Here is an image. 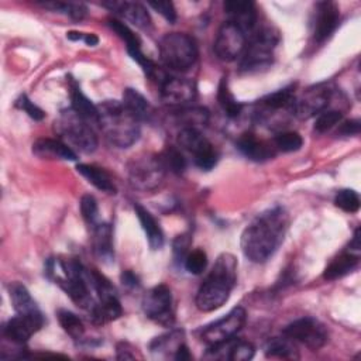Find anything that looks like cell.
<instances>
[{
    "mask_svg": "<svg viewBox=\"0 0 361 361\" xmlns=\"http://www.w3.org/2000/svg\"><path fill=\"white\" fill-rule=\"evenodd\" d=\"M288 223V213L281 206L258 214L241 234L240 245L243 254L255 264L268 261L282 244Z\"/></svg>",
    "mask_w": 361,
    "mask_h": 361,
    "instance_id": "1",
    "label": "cell"
},
{
    "mask_svg": "<svg viewBox=\"0 0 361 361\" xmlns=\"http://www.w3.org/2000/svg\"><path fill=\"white\" fill-rule=\"evenodd\" d=\"M237 281V259L230 252L217 257L212 271L196 293V307L202 312H212L223 306Z\"/></svg>",
    "mask_w": 361,
    "mask_h": 361,
    "instance_id": "2",
    "label": "cell"
},
{
    "mask_svg": "<svg viewBox=\"0 0 361 361\" xmlns=\"http://www.w3.org/2000/svg\"><path fill=\"white\" fill-rule=\"evenodd\" d=\"M104 138L114 147L127 148L140 137V121L121 102L106 100L97 104V123Z\"/></svg>",
    "mask_w": 361,
    "mask_h": 361,
    "instance_id": "3",
    "label": "cell"
},
{
    "mask_svg": "<svg viewBox=\"0 0 361 361\" xmlns=\"http://www.w3.org/2000/svg\"><path fill=\"white\" fill-rule=\"evenodd\" d=\"M278 42L279 32L274 27H262L258 30L248 45H245L240 61V72L255 73L268 69L274 62Z\"/></svg>",
    "mask_w": 361,
    "mask_h": 361,
    "instance_id": "4",
    "label": "cell"
},
{
    "mask_svg": "<svg viewBox=\"0 0 361 361\" xmlns=\"http://www.w3.org/2000/svg\"><path fill=\"white\" fill-rule=\"evenodd\" d=\"M162 63L178 72L192 68L197 59V45L193 37L186 32H168L158 44Z\"/></svg>",
    "mask_w": 361,
    "mask_h": 361,
    "instance_id": "5",
    "label": "cell"
},
{
    "mask_svg": "<svg viewBox=\"0 0 361 361\" xmlns=\"http://www.w3.org/2000/svg\"><path fill=\"white\" fill-rule=\"evenodd\" d=\"M56 134L76 149L85 154H90L97 147V137L90 127L89 121L78 114L72 107L61 111L55 120Z\"/></svg>",
    "mask_w": 361,
    "mask_h": 361,
    "instance_id": "6",
    "label": "cell"
},
{
    "mask_svg": "<svg viewBox=\"0 0 361 361\" xmlns=\"http://www.w3.org/2000/svg\"><path fill=\"white\" fill-rule=\"evenodd\" d=\"M128 183L140 192H152L158 189L165 178L166 169L158 155L145 154L134 157L128 165Z\"/></svg>",
    "mask_w": 361,
    "mask_h": 361,
    "instance_id": "7",
    "label": "cell"
},
{
    "mask_svg": "<svg viewBox=\"0 0 361 361\" xmlns=\"http://www.w3.org/2000/svg\"><path fill=\"white\" fill-rule=\"evenodd\" d=\"M145 316L161 326H172L175 322L173 299L168 285L159 283L147 290L141 300Z\"/></svg>",
    "mask_w": 361,
    "mask_h": 361,
    "instance_id": "8",
    "label": "cell"
},
{
    "mask_svg": "<svg viewBox=\"0 0 361 361\" xmlns=\"http://www.w3.org/2000/svg\"><path fill=\"white\" fill-rule=\"evenodd\" d=\"M282 334L303 344L312 351L320 350L329 340L326 326L314 317H300L293 320L283 329Z\"/></svg>",
    "mask_w": 361,
    "mask_h": 361,
    "instance_id": "9",
    "label": "cell"
},
{
    "mask_svg": "<svg viewBox=\"0 0 361 361\" xmlns=\"http://www.w3.org/2000/svg\"><path fill=\"white\" fill-rule=\"evenodd\" d=\"M295 94H296L295 87L293 85H290L259 99L255 104L257 106L255 116L258 121L264 124H269L271 127V124H275V118L278 117V114L281 117L286 114L293 116Z\"/></svg>",
    "mask_w": 361,
    "mask_h": 361,
    "instance_id": "10",
    "label": "cell"
},
{
    "mask_svg": "<svg viewBox=\"0 0 361 361\" xmlns=\"http://www.w3.org/2000/svg\"><path fill=\"white\" fill-rule=\"evenodd\" d=\"M333 89L327 83H317L303 89L295 94L293 116L300 120H307L324 111L330 103Z\"/></svg>",
    "mask_w": 361,
    "mask_h": 361,
    "instance_id": "11",
    "label": "cell"
},
{
    "mask_svg": "<svg viewBox=\"0 0 361 361\" xmlns=\"http://www.w3.org/2000/svg\"><path fill=\"white\" fill-rule=\"evenodd\" d=\"M178 144L193 155L195 165L200 169L210 171L217 164V151L199 130L182 128L178 134Z\"/></svg>",
    "mask_w": 361,
    "mask_h": 361,
    "instance_id": "12",
    "label": "cell"
},
{
    "mask_svg": "<svg viewBox=\"0 0 361 361\" xmlns=\"http://www.w3.org/2000/svg\"><path fill=\"white\" fill-rule=\"evenodd\" d=\"M245 317H247V313H245L244 307L237 306V307L231 309L224 317L206 326L202 330V333H200L202 341L210 347V345H216V344H220V343H224V341L233 338L234 334H237L241 330V327L244 326Z\"/></svg>",
    "mask_w": 361,
    "mask_h": 361,
    "instance_id": "13",
    "label": "cell"
},
{
    "mask_svg": "<svg viewBox=\"0 0 361 361\" xmlns=\"http://www.w3.org/2000/svg\"><path fill=\"white\" fill-rule=\"evenodd\" d=\"M245 45L247 34L243 30H240L235 24L224 21L217 31L213 49L219 59L228 62L240 56L244 52Z\"/></svg>",
    "mask_w": 361,
    "mask_h": 361,
    "instance_id": "14",
    "label": "cell"
},
{
    "mask_svg": "<svg viewBox=\"0 0 361 361\" xmlns=\"http://www.w3.org/2000/svg\"><path fill=\"white\" fill-rule=\"evenodd\" d=\"M159 87L162 102L172 107H185L197 96L196 83L186 78L166 76Z\"/></svg>",
    "mask_w": 361,
    "mask_h": 361,
    "instance_id": "15",
    "label": "cell"
},
{
    "mask_svg": "<svg viewBox=\"0 0 361 361\" xmlns=\"http://www.w3.org/2000/svg\"><path fill=\"white\" fill-rule=\"evenodd\" d=\"M8 295L13 309L18 316L30 319L38 327L44 326V314L38 307L37 302L32 299L28 289L20 282H11L8 285Z\"/></svg>",
    "mask_w": 361,
    "mask_h": 361,
    "instance_id": "16",
    "label": "cell"
},
{
    "mask_svg": "<svg viewBox=\"0 0 361 361\" xmlns=\"http://www.w3.org/2000/svg\"><path fill=\"white\" fill-rule=\"evenodd\" d=\"M340 10L333 1H320L316 4L313 20V38L322 44L330 38L338 25Z\"/></svg>",
    "mask_w": 361,
    "mask_h": 361,
    "instance_id": "17",
    "label": "cell"
},
{
    "mask_svg": "<svg viewBox=\"0 0 361 361\" xmlns=\"http://www.w3.org/2000/svg\"><path fill=\"white\" fill-rule=\"evenodd\" d=\"M230 23L235 24L245 34L251 32L257 23L255 3L248 0H227L223 4Z\"/></svg>",
    "mask_w": 361,
    "mask_h": 361,
    "instance_id": "18",
    "label": "cell"
},
{
    "mask_svg": "<svg viewBox=\"0 0 361 361\" xmlns=\"http://www.w3.org/2000/svg\"><path fill=\"white\" fill-rule=\"evenodd\" d=\"M92 247L97 259L104 264L113 262V230L109 223H97L92 227Z\"/></svg>",
    "mask_w": 361,
    "mask_h": 361,
    "instance_id": "19",
    "label": "cell"
},
{
    "mask_svg": "<svg viewBox=\"0 0 361 361\" xmlns=\"http://www.w3.org/2000/svg\"><path fill=\"white\" fill-rule=\"evenodd\" d=\"M235 145L243 155L257 162L267 161L275 155V147L265 142L264 140L257 138L252 133L241 134Z\"/></svg>",
    "mask_w": 361,
    "mask_h": 361,
    "instance_id": "20",
    "label": "cell"
},
{
    "mask_svg": "<svg viewBox=\"0 0 361 361\" xmlns=\"http://www.w3.org/2000/svg\"><path fill=\"white\" fill-rule=\"evenodd\" d=\"M103 6H106L110 10L118 13L127 21L133 23L135 27H138L141 30H149L151 28V17H149L147 8L140 3H135V1H109V3H103Z\"/></svg>",
    "mask_w": 361,
    "mask_h": 361,
    "instance_id": "21",
    "label": "cell"
},
{
    "mask_svg": "<svg viewBox=\"0 0 361 361\" xmlns=\"http://www.w3.org/2000/svg\"><path fill=\"white\" fill-rule=\"evenodd\" d=\"M32 152L39 158L75 161L76 152L63 141L55 138H38L32 144Z\"/></svg>",
    "mask_w": 361,
    "mask_h": 361,
    "instance_id": "22",
    "label": "cell"
},
{
    "mask_svg": "<svg viewBox=\"0 0 361 361\" xmlns=\"http://www.w3.org/2000/svg\"><path fill=\"white\" fill-rule=\"evenodd\" d=\"M41 327H38L34 322L30 319H25L23 316H14L10 320H7L3 326V336L4 338L10 340L13 344L23 345L28 341V338L38 331Z\"/></svg>",
    "mask_w": 361,
    "mask_h": 361,
    "instance_id": "23",
    "label": "cell"
},
{
    "mask_svg": "<svg viewBox=\"0 0 361 361\" xmlns=\"http://www.w3.org/2000/svg\"><path fill=\"white\" fill-rule=\"evenodd\" d=\"M135 214L140 220V224L147 235V241L151 250H161L164 245V234L159 227V223L155 220V217L141 204H134Z\"/></svg>",
    "mask_w": 361,
    "mask_h": 361,
    "instance_id": "24",
    "label": "cell"
},
{
    "mask_svg": "<svg viewBox=\"0 0 361 361\" xmlns=\"http://www.w3.org/2000/svg\"><path fill=\"white\" fill-rule=\"evenodd\" d=\"M360 261V254L351 252L350 250L341 252L338 257H336L324 269L323 272V278L326 281H336L340 279L343 276H345L347 274H350L351 271H354L358 265Z\"/></svg>",
    "mask_w": 361,
    "mask_h": 361,
    "instance_id": "25",
    "label": "cell"
},
{
    "mask_svg": "<svg viewBox=\"0 0 361 361\" xmlns=\"http://www.w3.org/2000/svg\"><path fill=\"white\" fill-rule=\"evenodd\" d=\"M121 103L138 121L149 120L151 116L154 114V109L151 103L137 89H133V87L124 89Z\"/></svg>",
    "mask_w": 361,
    "mask_h": 361,
    "instance_id": "26",
    "label": "cell"
},
{
    "mask_svg": "<svg viewBox=\"0 0 361 361\" xmlns=\"http://www.w3.org/2000/svg\"><path fill=\"white\" fill-rule=\"evenodd\" d=\"M76 171L85 176L94 188L99 190H103L106 193H116V185L113 182V178L110 173L97 166V165H89V164H79L76 166Z\"/></svg>",
    "mask_w": 361,
    "mask_h": 361,
    "instance_id": "27",
    "label": "cell"
},
{
    "mask_svg": "<svg viewBox=\"0 0 361 361\" xmlns=\"http://www.w3.org/2000/svg\"><path fill=\"white\" fill-rule=\"evenodd\" d=\"M90 319L94 324H106L111 320L118 319L123 314V307L117 296L97 300L96 305L89 310Z\"/></svg>",
    "mask_w": 361,
    "mask_h": 361,
    "instance_id": "28",
    "label": "cell"
},
{
    "mask_svg": "<svg viewBox=\"0 0 361 361\" xmlns=\"http://www.w3.org/2000/svg\"><path fill=\"white\" fill-rule=\"evenodd\" d=\"M176 121L182 128H193L199 130L206 127L209 123V110L204 107H180L175 111Z\"/></svg>",
    "mask_w": 361,
    "mask_h": 361,
    "instance_id": "29",
    "label": "cell"
},
{
    "mask_svg": "<svg viewBox=\"0 0 361 361\" xmlns=\"http://www.w3.org/2000/svg\"><path fill=\"white\" fill-rule=\"evenodd\" d=\"M71 100H72V109L80 114L87 121L97 123V106L93 104L80 90L78 83L72 80L71 85Z\"/></svg>",
    "mask_w": 361,
    "mask_h": 361,
    "instance_id": "30",
    "label": "cell"
},
{
    "mask_svg": "<svg viewBox=\"0 0 361 361\" xmlns=\"http://www.w3.org/2000/svg\"><path fill=\"white\" fill-rule=\"evenodd\" d=\"M217 102L221 106L224 114L230 118L238 117L241 110H243V103H240L234 97V94L230 92L228 82H227L226 76H223L220 79V83H219V87H217Z\"/></svg>",
    "mask_w": 361,
    "mask_h": 361,
    "instance_id": "31",
    "label": "cell"
},
{
    "mask_svg": "<svg viewBox=\"0 0 361 361\" xmlns=\"http://www.w3.org/2000/svg\"><path fill=\"white\" fill-rule=\"evenodd\" d=\"M265 355L271 358H299L293 340L289 337H274L265 345Z\"/></svg>",
    "mask_w": 361,
    "mask_h": 361,
    "instance_id": "32",
    "label": "cell"
},
{
    "mask_svg": "<svg viewBox=\"0 0 361 361\" xmlns=\"http://www.w3.org/2000/svg\"><path fill=\"white\" fill-rule=\"evenodd\" d=\"M183 343V330H171L165 334L155 337L149 343V350L154 354H162L169 351H176V348Z\"/></svg>",
    "mask_w": 361,
    "mask_h": 361,
    "instance_id": "33",
    "label": "cell"
},
{
    "mask_svg": "<svg viewBox=\"0 0 361 361\" xmlns=\"http://www.w3.org/2000/svg\"><path fill=\"white\" fill-rule=\"evenodd\" d=\"M56 317H58V322H59L61 327L73 340H80L83 337L85 326H83L82 320L75 313H72L71 310H66V309H59L56 312Z\"/></svg>",
    "mask_w": 361,
    "mask_h": 361,
    "instance_id": "34",
    "label": "cell"
},
{
    "mask_svg": "<svg viewBox=\"0 0 361 361\" xmlns=\"http://www.w3.org/2000/svg\"><path fill=\"white\" fill-rule=\"evenodd\" d=\"M158 158L162 162L164 168L173 173H182L186 168V159L183 154L179 148L173 145H168L161 154H158Z\"/></svg>",
    "mask_w": 361,
    "mask_h": 361,
    "instance_id": "35",
    "label": "cell"
},
{
    "mask_svg": "<svg viewBox=\"0 0 361 361\" xmlns=\"http://www.w3.org/2000/svg\"><path fill=\"white\" fill-rule=\"evenodd\" d=\"M41 6L44 8H49L52 11H58V13H63L66 16H69L72 20L80 21L86 17L87 14V7L83 3H66V1H45L41 3Z\"/></svg>",
    "mask_w": 361,
    "mask_h": 361,
    "instance_id": "36",
    "label": "cell"
},
{
    "mask_svg": "<svg viewBox=\"0 0 361 361\" xmlns=\"http://www.w3.org/2000/svg\"><path fill=\"white\" fill-rule=\"evenodd\" d=\"M303 138L296 131H281L274 137V147L282 152H293L300 149Z\"/></svg>",
    "mask_w": 361,
    "mask_h": 361,
    "instance_id": "37",
    "label": "cell"
},
{
    "mask_svg": "<svg viewBox=\"0 0 361 361\" xmlns=\"http://www.w3.org/2000/svg\"><path fill=\"white\" fill-rule=\"evenodd\" d=\"M334 204L345 213H355L360 209V196L353 189H340L334 196Z\"/></svg>",
    "mask_w": 361,
    "mask_h": 361,
    "instance_id": "38",
    "label": "cell"
},
{
    "mask_svg": "<svg viewBox=\"0 0 361 361\" xmlns=\"http://www.w3.org/2000/svg\"><path fill=\"white\" fill-rule=\"evenodd\" d=\"M255 348L251 343L244 341V340H230V345H228V353H227V358L231 361H247L251 360L254 357Z\"/></svg>",
    "mask_w": 361,
    "mask_h": 361,
    "instance_id": "39",
    "label": "cell"
},
{
    "mask_svg": "<svg viewBox=\"0 0 361 361\" xmlns=\"http://www.w3.org/2000/svg\"><path fill=\"white\" fill-rule=\"evenodd\" d=\"M183 265L186 268V271L189 274H193V275H199L202 274L204 269H206V265H207V255L203 250L197 248V250H193L190 252H188V255L185 257L183 259Z\"/></svg>",
    "mask_w": 361,
    "mask_h": 361,
    "instance_id": "40",
    "label": "cell"
},
{
    "mask_svg": "<svg viewBox=\"0 0 361 361\" xmlns=\"http://www.w3.org/2000/svg\"><path fill=\"white\" fill-rule=\"evenodd\" d=\"M343 118V113L340 110H324L317 114L314 121V131L316 133H326L331 130L336 124H338Z\"/></svg>",
    "mask_w": 361,
    "mask_h": 361,
    "instance_id": "41",
    "label": "cell"
},
{
    "mask_svg": "<svg viewBox=\"0 0 361 361\" xmlns=\"http://www.w3.org/2000/svg\"><path fill=\"white\" fill-rule=\"evenodd\" d=\"M80 213L82 217L85 219V221L89 226H96L97 224V214H99V209H97V202L92 195H83L80 197Z\"/></svg>",
    "mask_w": 361,
    "mask_h": 361,
    "instance_id": "42",
    "label": "cell"
},
{
    "mask_svg": "<svg viewBox=\"0 0 361 361\" xmlns=\"http://www.w3.org/2000/svg\"><path fill=\"white\" fill-rule=\"evenodd\" d=\"M16 106L20 109V110H23L24 113H27L32 120H35V121H39V120H42L44 117H45V113L37 106V104H34L25 94H21L17 100H16Z\"/></svg>",
    "mask_w": 361,
    "mask_h": 361,
    "instance_id": "43",
    "label": "cell"
},
{
    "mask_svg": "<svg viewBox=\"0 0 361 361\" xmlns=\"http://www.w3.org/2000/svg\"><path fill=\"white\" fill-rule=\"evenodd\" d=\"M190 234L189 233H183L180 235H178L175 240H173V257H175V261L179 262V261H183L185 257L188 255V248L190 247Z\"/></svg>",
    "mask_w": 361,
    "mask_h": 361,
    "instance_id": "44",
    "label": "cell"
},
{
    "mask_svg": "<svg viewBox=\"0 0 361 361\" xmlns=\"http://www.w3.org/2000/svg\"><path fill=\"white\" fill-rule=\"evenodd\" d=\"M148 6H151L169 23H173L176 20V11L172 1H148Z\"/></svg>",
    "mask_w": 361,
    "mask_h": 361,
    "instance_id": "45",
    "label": "cell"
},
{
    "mask_svg": "<svg viewBox=\"0 0 361 361\" xmlns=\"http://www.w3.org/2000/svg\"><path fill=\"white\" fill-rule=\"evenodd\" d=\"M360 133V121L358 120H347L340 124L337 134L341 135H355Z\"/></svg>",
    "mask_w": 361,
    "mask_h": 361,
    "instance_id": "46",
    "label": "cell"
},
{
    "mask_svg": "<svg viewBox=\"0 0 361 361\" xmlns=\"http://www.w3.org/2000/svg\"><path fill=\"white\" fill-rule=\"evenodd\" d=\"M135 350L137 348H134L131 344L121 341L117 344V348H116L117 358L118 360H133V358H135Z\"/></svg>",
    "mask_w": 361,
    "mask_h": 361,
    "instance_id": "47",
    "label": "cell"
},
{
    "mask_svg": "<svg viewBox=\"0 0 361 361\" xmlns=\"http://www.w3.org/2000/svg\"><path fill=\"white\" fill-rule=\"evenodd\" d=\"M120 279H121V283H123L124 286H127V288L134 289V288H138V286H140V279H138V276H137L133 271H130V269L123 271L121 275H120Z\"/></svg>",
    "mask_w": 361,
    "mask_h": 361,
    "instance_id": "48",
    "label": "cell"
},
{
    "mask_svg": "<svg viewBox=\"0 0 361 361\" xmlns=\"http://www.w3.org/2000/svg\"><path fill=\"white\" fill-rule=\"evenodd\" d=\"M173 358L178 360V361H188V360L192 358V355H190V353H189V348H188V345H186L185 343H182V344L176 348V351H175V354H173Z\"/></svg>",
    "mask_w": 361,
    "mask_h": 361,
    "instance_id": "49",
    "label": "cell"
},
{
    "mask_svg": "<svg viewBox=\"0 0 361 361\" xmlns=\"http://www.w3.org/2000/svg\"><path fill=\"white\" fill-rule=\"evenodd\" d=\"M83 41H85V44L89 45V47H94V45L99 44V38H97L94 34H92V32L83 34Z\"/></svg>",
    "mask_w": 361,
    "mask_h": 361,
    "instance_id": "50",
    "label": "cell"
},
{
    "mask_svg": "<svg viewBox=\"0 0 361 361\" xmlns=\"http://www.w3.org/2000/svg\"><path fill=\"white\" fill-rule=\"evenodd\" d=\"M83 34H85V32L69 31V32H66V37H68V39H71V41H79V39L83 41Z\"/></svg>",
    "mask_w": 361,
    "mask_h": 361,
    "instance_id": "51",
    "label": "cell"
}]
</instances>
